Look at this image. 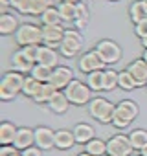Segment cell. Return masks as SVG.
Segmentation results:
<instances>
[{"label":"cell","mask_w":147,"mask_h":156,"mask_svg":"<svg viewBox=\"0 0 147 156\" xmlns=\"http://www.w3.org/2000/svg\"><path fill=\"white\" fill-rule=\"evenodd\" d=\"M142 59H143V61H145V62H147V50H145V51H143V57H142Z\"/></svg>","instance_id":"45"},{"label":"cell","mask_w":147,"mask_h":156,"mask_svg":"<svg viewBox=\"0 0 147 156\" xmlns=\"http://www.w3.org/2000/svg\"><path fill=\"white\" fill-rule=\"evenodd\" d=\"M0 156H22V151L17 149L15 145H2V149H0Z\"/></svg>","instance_id":"37"},{"label":"cell","mask_w":147,"mask_h":156,"mask_svg":"<svg viewBox=\"0 0 147 156\" xmlns=\"http://www.w3.org/2000/svg\"><path fill=\"white\" fill-rule=\"evenodd\" d=\"M53 2L55 0H33V15H42L46 9L53 8Z\"/></svg>","instance_id":"36"},{"label":"cell","mask_w":147,"mask_h":156,"mask_svg":"<svg viewBox=\"0 0 147 156\" xmlns=\"http://www.w3.org/2000/svg\"><path fill=\"white\" fill-rule=\"evenodd\" d=\"M11 66H13L15 72H20V73H31L35 62H31V61L22 53V50H19V51H15V53L11 55Z\"/></svg>","instance_id":"15"},{"label":"cell","mask_w":147,"mask_h":156,"mask_svg":"<svg viewBox=\"0 0 147 156\" xmlns=\"http://www.w3.org/2000/svg\"><path fill=\"white\" fill-rule=\"evenodd\" d=\"M52 72H53V68H50V66H44V64H35L33 66V70H31V77H35L37 81H41V83H48L50 81V77H52Z\"/></svg>","instance_id":"27"},{"label":"cell","mask_w":147,"mask_h":156,"mask_svg":"<svg viewBox=\"0 0 147 156\" xmlns=\"http://www.w3.org/2000/svg\"><path fill=\"white\" fill-rule=\"evenodd\" d=\"M142 2H143V4H145V8H147V0H142Z\"/></svg>","instance_id":"46"},{"label":"cell","mask_w":147,"mask_h":156,"mask_svg":"<svg viewBox=\"0 0 147 156\" xmlns=\"http://www.w3.org/2000/svg\"><path fill=\"white\" fill-rule=\"evenodd\" d=\"M61 13H59V9L57 8H50V9H46L42 15H41V22H42V26H57V24H61Z\"/></svg>","instance_id":"28"},{"label":"cell","mask_w":147,"mask_h":156,"mask_svg":"<svg viewBox=\"0 0 147 156\" xmlns=\"http://www.w3.org/2000/svg\"><path fill=\"white\" fill-rule=\"evenodd\" d=\"M129 15H131V20H132L134 24L145 20V19H147V8H145V4L142 2V0L134 2V4L131 6V9H129Z\"/></svg>","instance_id":"24"},{"label":"cell","mask_w":147,"mask_h":156,"mask_svg":"<svg viewBox=\"0 0 147 156\" xmlns=\"http://www.w3.org/2000/svg\"><path fill=\"white\" fill-rule=\"evenodd\" d=\"M33 143H35V130L30 129V127H20L17 130V136H15L13 145L17 149H20V151H24V149L33 147Z\"/></svg>","instance_id":"14"},{"label":"cell","mask_w":147,"mask_h":156,"mask_svg":"<svg viewBox=\"0 0 147 156\" xmlns=\"http://www.w3.org/2000/svg\"><path fill=\"white\" fill-rule=\"evenodd\" d=\"M64 31L66 30H63L61 24H57V26H42V42H44V46L59 48L61 42H63Z\"/></svg>","instance_id":"11"},{"label":"cell","mask_w":147,"mask_h":156,"mask_svg":"<svg viewBox=\"0 0 147 156\" xmlns=\"http://www.w3.org/2000/svg\"><path fill=\"white\" fill-rule=\"evenodd\" d=\"M22 156H42V149L39 147H30L22 151Z\"/></svg>","instance_id":"39"},{"label":"cell","mask_w":147,"mask_h":156,"mask_svg":"<svg viewBox=\"0 0 147 156\" xmlns=\"http://www.w3.org/2000/svg\"><path fill=\"white\" fill-rule=\"evenodd\" d=\"M88 19H90L88 6H87V4H79V6H76V20H74V22H76V28H77V30L87 28Z\"/></svg>","instance_id":"25"},{"label":"cell","mask_w":147,"mask_h":156,"mask_svg":"<svg viewBox=\"0 0 147 156\" xmlns=\"http://www.w3.org/2000/svg\"><path fill=\"white\" fill-rule=\"evenodd\" d=\"M118 87L123 88V90H132V88H136L138 85H136V81H134V77L129 73V70H123V72L118 73Z\"/></svg>","instance_id":"31"},{"label":"cell","mask_w":147,"mask_h":156,"mask_svg":"<svg viewBox=\"0 0 147 156\" xmlns=\"http://www.w3.org/2000/svg\"><path fill=\"white\" fill-rule=\"evenodd\" d=\"M85 151L92 156H103V154H107V141L92 138L88 143H85Z\"/></svg>","instance_id":"23"},{"label":"cell","mask_w":147,"mask_h":156,"mask_svg":"<svg viewBox=\"0 0 147 156\" xmlns=\"http://www.w3.org/2000/svg\"><path fill=\"white\" fill-rule=\"evenodd\" d=\"M96 51L99 53V57L107 62V64H114L121 59V48L109 39H103L96 44Z\"/></svg>","instance_id":"8"},{"label":"cell","mask_w":147,"mask_h":156,"mask_svg":"<svg viewBox=\"0 0 147 156\" xmlns=\"http://www.w3.org/2000/svg\"><path fill=\"white\" fill-rule=\"evenodd\" d=\"M74 143L76 141V136H74L72 130H66V129H61L55 132V147L61 149V151H66L70 147H74Z\"/></svg>","instance_id":"17"},{"label":"cell","mask_w":147,"mask_h":156,"mask_svg":"<svg viewBox=\"0 0 147 156\" xmlns=\"http://www.w3.org/2000/svg\"><path fill=\"white\" fill-rule=\"evenodd\" d=\"M11 8H15L19 13L33 15V0H11Z\"/></svg>","instance_id":"34"},{"label":"cell","mask_w":147,"mask_h":156,"mask_svg":"<svg viewBox=\"0 0 147 156\" xmlns=\"http://www.w3.org/2000/svg\"><path fill=\"white\" fill-rule=\"evenodd\" d=\"M129 140H131L132 147L140 151L142 147L147 145V130H143V129H136V130H132V132L129 134Z\"/></svg>","instance_id":"30"},{"label":"cell","mask_w":147,"mask_h":156,"mask_svg":"<svg viewBox=\"0 0 147 156\" xmlns=\"http://www.w3.org/2000/svg\"><path fill=\"white\" fill-rule=\"evenodd\" d=\"M127 70H129V73L134 77V81H136L138 87L147 85V62H145L143 59L132 61V62L127 66Z\"/></svg>","instance_id":"13"},{"label":"cell","mask_w":147,"mask_h":156,"mask_svg":"<svg viewBox=\"0 0 147 156\" xmlns=\"http://www.w3.org/2000/svg\"><path fill=\"white\" fill-rule=\"evenodd\" d=\"M116 105H112L109 99L103 98H94L88 103V112L94 119L101 121V123H112V116H114Z\"/></svg>","instance_id":"4"},{"label":"cell","mask_w":147,"mask_h":156,"mask_svg":"<svg viewBox=\"0 0 147 156\" xmlns=\"http://www.w3.org/2000/svg\"><path fill=\"white\" fill-rule=\"evenodd\" d=\"M39 51H41V44H31V46H22V53L31 61V62H39Z\"/></svg>","instance_id":"35"},{"label":"cell","mask_w":147,"mask_h":156,"mask_svg":"<svg viewBox=\"0 0 147 156\" xmlns=\"http://www.w3.org/2000/svg\"><path fill=\"white\" fill-rule=\"evenodd\" d=\"M9 6H11V0H0V9H2V13H8Z\"/></svg>","instance_id":"40"},{"label":"cell","mask_w":147,"mask_h":156,"mask_svg":"<svg viewBox=\"0 0 147 156\" xmlns=\"http://www.w3.org/2000/svg\"><path fill=\"white\" fill-rule=\"evenodd\" d=\"M105 64H107V62L99 57V53H98L96 50L83 53L81 59H79V70H81L83 73H90V72H96V70H103Z\"/></svg>","instance_id":"9"},{"label":"cell","mask_w":147,"mask_h":156,"mask_svg":"<svg viewBox=\"0 0 147 156\" xmlns=\"http://www.w3.org/2000/svg\"><path fill=\"white\" fill-rule=\"evenodd\" d=\"M74 136H76V141L77 143H88L92 138H94V127L88 125V123H77L74 127Z\"/></svg>","instance_id":"19"},{"label":"cell","mask_w":147,"mask_h":156,"mask_svg":"<svg viewBox=\"0 0 147 156\" xmlns=\"http://www.w3.org/2000/svg\"><path fill=\"white\" fill-rule=\"evenodd\" d=\"M81 50H83V37H81V33L77 30H66L64 37H63V42L59 46L61 55H64V57H76Z\"/></svg>","instance_id":"5"},{"label":"cell","mask_w":147,"mask_h":156,"mask_svg":"<svg viewBox=\"0 0 147 156\" xmlns=\"http://www.w3.org/2000/svg\"><path fill=\"white\" fill-rule=\"evenodd\" d=\"M132 151H134V147H132L129 136H125V134L112 136L107 141V154L109 156H132Z\"/></svg>","instance_id":"7"},{"label":"cell","mask_w":147,"mask_h":156,"mask_svg":"<svg viewBox=\"0 0 147 156\" xmlns=\"http://www.w3.org/2000/svg\"><path fill=\"white\" fill-rule=\"evenodd\" d=\"M136 116H138V105L131 99H125L116 105V110L112 116V125L118 129H125L131 125V121H134Z\"/></svg>","instance_id":"2"},{"label":"cell","mask_w":147,"mask_h":156,"mask_svg":"<svg viewBox=\"0 0 147 156\" xmlns=\"http://www.w3.org/2000/svg\"><path fill=\"white\" fill-rule=\"evenodd\" d=\"M59 13H61V19L64 22H72V20H76V6L74 4H68V2H63L59 4Z\"/></svg>","instance_id":"33"},{"label":"cell","mask_w":147,"mask_h":156,"mask_svg":"<svg viewBox=\"0 0 147 156\" xmlns=\"http://www.w3.org/2000/svg\"><path fill=\"white\" fill-rule=\"evenodd\" d=\"M77 156H92V154H88V152L85 151V152H81V154H77Z\"/></svg>","instance_id":"44"},{"label":"cell","mask_w":147,"mask_h":156,"mask_svg":"<svg viewBox=\"0 0 147 156\" xmlns=\"http://www.w3.org/2000/svg\"><path fill=\"white\" fill-rule=\"evenodd\" d=\"M41 87H42V83H41V81H37V79H35V77H31V75H28V77H26V79H24V87H22V94L33 99V98L37 96V92L41 90Z\"/></svg>","instance_id":"26"},{"label":"cell","mask_w":147,"mask_h":156,"mask_svg":"<svg viewBox=\"0 0 147 156\" xmlns=\"http://www.w3.org/2000/svg\"><path fill=\"white\" fill-rule=\"evenodd\" d=\"M134 31H136V35H138L140 39H143V37L147 35V19L142 20V22H138L136 28H134Z\"/></svg>","instance_id":"38"},{"label":"cell","mask_w":147,"mask_h":156,"mask_svg":"<svg viewBox=\"0 0 147 156\" xmlns=\"http://www.w3.org/2000/svg\"><path fill=\"white\" fill-rule=\"evenodd\" d=\"M140 154H142V156H147V145H145V147H142V149H140Z\"/></svg>","instance_id":"42"},{"label":"cell","mask_w":147,"mask_h":156,"mask_svg":"<svg viewBox=\"0 0 147 156\" xmlns=\"http://www.w3.org/2000/svg\"><path fill=\"white\" fill-rule=\"evenodd\" d=\"M140 156H142V154H140Z\"/></svg>","instance_id":"47"},{"label":"cell","mask_w":147,"mask_h":156,"mask_svg":"<svg viewBox=\"0 0 147 156\" xmlns=\"http://www.w3.org/2000/svg\"><path fill=\"white\" fill-rule=\"evenodd\" d=\"M64 94L68 98V101L72 105H87L92 101V90L87 83L83 81H77L74 79L66 88H64Z\"/></svg>","instance_id":"3"},{"label":"cell","mask_w":147,"mask_h":156,"mask_svg":"<svg viewBox=\"0 0 147 156\" xmlns=\"http://www.w3.org/2000/svg\"><path fill=\"white\" fill-rule=\"evenodd\" d=\"M103 72H105V70H96V72L87 73V75H88L87 85L90 87L92 92H99V90H103Z\"/></svg>","instance_id":"29"},{"label":"cell","mask_w":147,"mask_h":156,"mask_svg":"<svg viewBox=\"0 0 147 156\" xmlns=\"http://www.w3.org/2000/svg\"><path fill=\"white\" fill-rule=\"evenodd\" d=\"M24 79L26 77L20 73V72H6L2 81H0V99L4 101H9L13 99L19 92H22V87H24Z\"/></svg>","instance_id":"1"},{"label":"cell","mask_w":147,"mask_h":156,"mask_svg":"<svg viewBox=\"0 0 147 156\" xmlns=\"http://www.w3.org/2000/svg\"><path fill=\"white\" fill-rule=\"evenodd\" d=\"M35 145L42 151L55 147V132L48 127H37L35 129Z\"/></svg>","instance_id":"12"},{"label":"cell","mask_w":147,"mask_h":156,"mask_svg":"<svg viewBox=\"0 0 147 156\" xmlns=\"http://www.w3.org/2000/svg\"><path fill=\"white\" fill-rule=\"evenodd\" d=\"M19 20L15 15H9V13H2L0 15V33L2 35H9V33H17L19 30Z\"/></svg>","instance_id":"20"},{"label":"cell","mask_w":147,"mask_h":156,"mask_svg":"<svg viewBox=\"0 0 147 156\" xmlns=\"http://www.w3.org/2000/svg\"><path fill=\"white\" fill-rule=\"evenodd\" d=\"M55 92H57V88L52 85V83H42V87H41V90L37 92V96L33 98V101L35 103H50V99L55 96Z\"/></svg>","instance_id":"22"},{"label":"cell","mask_w":147,"mask_h":156,"mask_svg":"<svg viewBox=\"0 0 147 156\" xmlns=\"http://www.w3.org/2000/svg\"><path fill=\"white\" fill-rule=\"evenodd\" d=\"M118 73L120 72H114V70H105L103 72V90L105 92H110L118 87Z\"/></svg>","instance_id":"32"},{"label":"cell","mask_w":147,"mask_h":156,"mask_svg":"<svg viewBox=\"0 0 147 156\" xmlns=\"http://www.w3.org/2000/svg\"><path fill=\"white\" fill-rule=\"evenodd\" d=\"M57 62H59V53H57V50L42 44V46H41V51H39V64L55 68Z\"/></svg>","instance_id":"16"},{"label":"cell","mask_w":147,"mask_h":156,"mask_svg":"<svg viewBox=\"0 0 147 156\" xmlns=\"http://www.w3.org/2000/svg\"><path fill=\"white\" fill-rule=\"evenodd\" d=\"M72 81H74V72L68 66H55L48 83H52L57 90H64Z\"/></svg>","instance_id":"10"},{"label":"cell","mask_w":147,"mask_h":156,"mask_svg":"<svg viewBox=\"0 0 147 156\" xmlns=\"http://www.w3.org/2000/svg\"><path fill=\"white\" fill-rule=\"evenodd\" d=\"M48 107H50L55 114H64V112L68 110V107H70V101H68V98H66V94H64V92L57 90V92H55V96L50 99Z\"/></svg>","instance_id":"18"},{"label":"cell","mask_w":147,"mask_h":156,"mask_svg":"<svg viewBox=\"0 0 147 156\" xmlns=\"http://www.w3.org/2000/svg\"><path fill=\"white\" fill-rule=\"evenodd\" d=\"M64 2H68V4H74V6H79V4H85L87 0H64Z\"/></svg>","instance_id":"41"},{"label":"cell","mask_w":147,"mask_h":156,"mask_svg":"<svg viewBox=\"0 0 147 156\" xmlns=\"http://www.w3.org/2000/svg\"><path fill=\"white\" fill-rule=\"evenodd\" d=\"M17 127L9 121H4L0 125V143L2 145H13L15 141V136H17Z\"/></svg>","instance_id":"21"},{"label":"cell","mask_w":147,"mask_h":156,"mask_svg":"<svg viewBox=\"0 0 147 156\" xmlns=\"http://www.w3.org/2000/svg\"><path fill=\"white\" fill-rule=\"evenodd\" d=\"M15 41L20 46L41 44L42 42V28H39L35 24H22L15 33Z\"/></svg>","instance_id":"6"},{"label":"cell","mask_w":147,"mask_h":156,"mask_svg":"<svg viewBox=\"0 0 147 156\" xmlns=\"http://www.w3.org/2000/svg\"><path fill=\"white\" fill-rule=\"evenodd\" d=\"M142 46H143V48H145V50H147V35H145V37H143V39H142Z\"/></svg>","instance_id":"43"}]
</instances>
